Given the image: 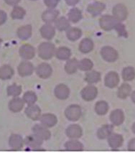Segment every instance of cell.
<instances>
[{
  "instance_id": "cell-46",
  "label": "cell",
  "mask_w": 135,
  "mask_h": 153,
  "mask_svg": "<svg viewBox=\"0 0 135 153\" xmlns=\"http://www.w3.org/2000/svg\"><path fill=\"white\" fill-rule=\"evenodd\" d=\"M4 2L10 6H16L20 2L21 0H4Z\"/></svg>"
},
{
  "instance_id": "cell-21",
  "label": "cell",
  "mask_w": 135,
  "mask_h": 153,
  "mask_svg": "<svg viewBox=\"0 0 135 153\" xmlns=\"http://www.w3.org/2000/svg\"><path fill=\"white\" fill-rule=\"evenodd\" d=\"M105 4L101 2V1H96L88 4V7H87V11L93 17H96V16L101 15V12L105 10Z\"/></svg>"
},
{
  "instance_id": "cell-26",
  "label": "cell",
  "mask_w": 135,
  "mask_h": 153,
  "mask_svg": "<svg viewBox=\"0 0 135 153\" xmlns=\"http://www.w3.org/2000/svg\"><path fill=\"white\" fill-rule=\"evenodd\" d=\"M33 34V27L30 25H23L18 28L17 31V35L20 40H27L30 38Z\"/></svg>"
},
{
  "instance_id": "cell-40",
  "label": "cell",
  "mask_w": 135,
  "mask_h": 153,
  "mask_svg": "<svg viewBox=\"0 0 135 153\" xmlns=\"http://www.w3.org/2000/svg\"><path fill=\"white\" fill-rule=\"evenodd\" d=\"M22 99L24 101V103L27 105L34 104L38 101V96L36 95L35 92L28 91L23 94Z\"/></svg>"
},
{
  "instance_id": "cell-6",
  "label": "cell",
  "mask_w": 135,
  "mask_h": 153,
  "mask_svg": "<svg viewBox=\"0 0 135 153\" xmlns=\"http://www.w3.org/2000/svg\"><path fill=\"white\" fill-rule=\"evenodd\" d=\"M82 99L86 101H93L98 96V88L93 84H88L81 92Z\"/></svg>"
},
{
  "instance_id": "cell-16",
  "label": "cell",
  "mask_w": 135,
  "mask_h": 153,
  "mask_svg": "<svg viewBox=\"0 0 135 153\" xmlns=\"http://www.w3.org/2000/svg\"><path fill=\"white\" fill-rule=\"evenodd\" d=\"M109 118L111 124H113V126H120L124 123L125 120V115L123 110L117 108L111 112Z\"/></svg>"
},
{
  "instance_id": "cell-4",
  "label": "cell",
  "mask_w": 135,
  "mask_h": 153,
  "mask_svg": "<svg viewBox=\"0 0 135 153\" xmlns=\"http://www.w3.org/2000/svg\"><path fill=\"white\" fill-rule=\"evenodd\" d=\"M101 56L105 61L113 63L119 58V53L113 48L110 46H104L101 50Z\"/></svg>"
},
{
  "instance_id": "cell-47",
  "label": "cell",
  "mask_w": 135,
  "mask_h": 153,
  "mask_svg": "<svg viewBox=\"0 0 135 153\" xmlns=\"http://www.w3.org/2000/svg\"><path fill=\"white\" fill-rule=\"evenodd\" d=\"M65 3L69 6H75L79 2L80 0H65Z\"/></svg>"
},
{
  "instance_id": "cell-45",
  "label": "cell",
  "mask_w": 135,
  "mask_h": 153,
  "mask_svg": "<svg viewBox=\"0 0 135 153\" xmlns=\"http://www.w3.org/2000/svg\"><path fill=\"white\" fill-rule=\"evenodd\" d=\"M127 148L129 151L135 152V138H133L129 140V142H128Z\"/></svg>"
},
{
  "instance_id": "cell-50",
  "label": "cell",
  "mask_w": 135,
  "mask_h": 153,
  "mask_svg": "<svg viewBox=\"0 0 135 153\" xmlns=\"http://www.w3.org/2000/svg\"><path fill=\"white\" fill-rule=\"evenodd\" d=\"M1 43H2V40H1V38H0V47H1Z\"/></svg>"
},
{
  "instance_id": "cell-24",
  "label": "cell",
  "mask_w": 135,
  "mask_h": 153,
  "mask_svg": "<svg viewBox=\"0 0 135 153\" xmlns=\"http://www.w3.org/2000/svg\"><path fill=\"white\" fill-rule=\"evenodd\" d=\"M113 124H104L97 130L96 135L99 140H106L113 133Z\"/></svg>"
},
{
  "instance_id": "cell-31",
  "label": "cell",
  "mask_w": 135,
  "mask_h": 153,
  "mask_svg": "<svg viewBox=\"0 0 135 153\" xmlns=\"http://www.w3.org/2000/svg\"><path fill=\"white\" fill-rule=\"evenodd\" d=\"M55 27L58 31H66L70 28V21L65 17H60L54 22Z\"/></svg>"
},
{
  "instance_id": "cell-37",
  "label": "cell",
  "mask_w": 135,
  "mask_h": 153,
  "mask_svg": "<svg viewBox=\"0 0 135 153\" xmlns=\"http://www.w3.org/2000/svg\"><path fill=\"white\" fill-rule=\"evenodd\" d=\"M122 79L124 81H131L135 79V69L131 66L124 68L122 73Z\"/></svg>"
},
{
  "instance_id": "cell-12",
  "label": "cell",
  "mask_w": 135,
  "mask_h": 153,
  "mask_svg": "<svg viewBox=\"0 0 135 153\" xmlns=\"http://www.w3.org/2000/svg\"><path fill=\"white\" fill-rule=\"evenodd\" d=\"M24 145V140L18 134H12L9 138V146L13 150H20Z\"/></svg>"
},
{
  "instance_id": "cell-8",
  "label": "cell",
  "mask_w": 135,
  "mask_h": 153,
  "mask_svg": "<svg viewBox=\"0 0 135 153\" xmlns=\"http://www.w3.org/2000/svg\"><path fill=\"white\" fill-rule=\"evenodd\" d=\"M35 71V68L31 62L28 60H24L19 64L17 67V72L21 77L31 76Z\"/></svg>"
},
{
  "instance_id": "cell-35",
  "label": "cell",
  "mask_w": 135,
  "mask_h": 153,
  "mask_svg": "<svg viewBox=\"0 0 135 153\" xmlns=\"http://www.w3.org/2000/svg\"><path fill=\"white\" fill-rule=\"evenodd\" d=\"M68 20L73 23L79 22L83 18L82 12L77 7H73L70 10L68 14Z\"/></svg>"
},
{
  "instance_id": "cell-11",
  "label": "cell",
  "mask_w": 135,
  "mask_h": 153,
  "mask_svg": "<svg viewBox=\"0 0 135 153\" xmlns=\"http://www.w3.org/2000/svg\"><path fill=\"white\" fill-rule=\"evenodd\" d=\"M49 128L45 127L42 124H35L32 129L33 134H36L39 137L41 138L43 141H47L50 139L51 133L49 130Z\"/></svg>"
},
{
  "instance_id": "cell-38",
  "label": "cell",
  "mask_w": 135,
  "mask_h": 153,
  "mask_svg": "<svg viewBox=\"0 0 135 153\" xmlns=\"http://www.w3.org/2000/svg\"><path fill=\"white\" fill-rule=\"evenodd\" d=\"M22 86L13 83V84L10 85L7 88V93L9 97H18L21 94H22Z\"/></svg>"
},
{
  "instance_id": "cell-17",
  "label": "cell",
  "mask_w": 135,
  "mask_h": 153,
  "mask_svg": "<svg viewBox=\"0 0 135 153\" xmlns=\"http://www.w3.org/2000/svg\"><path fill=\"white\" fill-rule=\"evenodd\" d=\"M108 144L112 149L120 148L124 144V137L122 134L117 133H112L108 137Z\"/></svg>"
},
{
  "instance_id": "cell-19",
  "label": "cell",
  "mask_w": 135,
  "mask_h": 153,
  "mask_svg": "<svg viewBox=\"0 0 135 153\" xmlns=\"http://www.w3.org/2000/svg\"><path fill=\"white\" fill-rule=\"evenodd\" d=\"M24 104L25 103L22 98H19V97H13L9 101L8 108L13 113H19L23 109Z\"/></svg>"
},
{
  "instance_id": "cell-18",
  "label": "cell",
  "mask_w": 135,
  "mask_h": 153,
  "mask_svg": "<svg viewBox=\"0 0 135 153\" xmlns=\"http://www.w3.org/2000/svg\"><path fill=\"white\" fill-rule=\"evenodd\" d=\"M65 134L69 139H79L83 135V129L79 124H71L65 129Z\"/></svg>"
},
{
  "instance_id": "cell-36",
  "label": "cell",
  "mask_w": 135,
  "mask_h": 153,
  "mask_svg": "<svg viewBox=\"0 0 135 153\" xmlns=\"http://www.w3.org/2000/svg\"><path fill=\"white\" fill-rule=\"evenodd\" d=\"M82 36V31L79 28L71 27L66 30V37L70 41H76Z\"/></svg>"
},
{
  "instance_id": "cell-42",
  "label": "cell",
  "mask_w": 135,
  "mask_h": 153,
  "mask_svg": "<svg viewBox=\"0 0 135 153\" xmlns=\"http://www.w3.org/2000/svg\"><path fill=\"white\" fill-rule=\"evenodd\" d=\"M114 30L117 32V33H118L119 36V37H127L128 34H127V30H126L125 26H124L121 22H118V24L116 25V27H115Z\"/></svg>"
},
{
  "instance_id": "cell-2",
  "label": "cell",
  "mask_w": 135,
  "mask_h": 153,
  "mask_svg": "<svg viewBox=\"0 0 135 153\" xmlns=\"http://www.w3.org/2000/svg\"><path fill=\"white\" fill-rule=\"evenodd\" d=\"M65 116L70 122H76L82 116V109L78 104H71L65 110Z\"/></svg>"
},
{
  "instance_id": "cell-7",
  "label": "cell",
  "mask_w": 135,
  "mask_h": 153,
  "mask_svg": "<svg viewBox=\"0 0 135 153\" xmlns=\"http://www.w3.org/2000/svg\"><path fill=\"white\" fill-rule=\"evenodd\" d=\"M112 14L119 22H122L127 18L128 10L124 4H117L112 9Z\"/></svg>"
},
{
  "instance_id": "cell-29",
  "label": "cell",
  "mask_w": 135,
  "mask_h": 153,
  "mask_svg": "<svg viewBox=\"0 0 135 153\" xmlns=\"http://www.w3.org/2000/svg\"><path fill=\"white\" fill-rule=\"evenodd\" d=\"M131 92L132 90L130 85L127 83H124L119 87L117 91V97L121 99H126L131 96Z\"/></svg>"
},
{
  "instance_id": "cell-39",
  "label": "cell",
  "mask_w": 135,
  "mask_h": 153,
  "mask_svg": "<svg viewBox=\"0 0 135 153\" xmlns=\"http://www.w3.org/2000/svg\"><path fill=\"white\" fill-rule=\"evenodd\" d=\"M26 15V10L20 6L16 5L11 12V17L13 19H22Z\"/></svg>"
},
{
  "instance_id": "cell-15",
  "label": "cell",
  "mask_w": 135,
  "mask_h": 153,
  "mask_svg": "<svg viewBox=\"0 0 135 153\" xmlns=\"http://www.w3.org/2000/svg\"><path fill=\"white\" fill-rule=\"evenodd\" d=\"M59 14V11L56 10V8H48L42 13V19L46 24H52L56 22V19L58 18Z\"/></svg>"
},
{
  "instance_id": "cell-1",
  "label": "cell",
  "mask_w": 135,
  "mask_h": 153,
  "mask_svg": "<svg viewBox=\"0 0 135 153\" xmlns=\"http://www.w3.org/2000/svg\"><path fill=\"white\" fill-rule=\"evenodd\" d=\"M56 51L55 45L50 42H42L38 48V56L42 60L51 59L56 54Z\"/></svg>"
},
{
  "instance_id": "cell-27",
  "label": "cell",
  "mask_w": 135,
  "mask_h": 153,
  "mask_svg": "<svg viewBox=\"0 0 135 153\" xmlns=\"http://www.w3.org/2000/svg\"><path fill=\"white\" fill-rule=\"evenodd\" d=\"M85 81L88 83V84H94V83H99L101 81V74L96 71L90 70L87 71L85 75Z\"/></svg>"
},
{
  "instance_id": "cell-49",
  "label": "cell",
  "mask_w": 135,
  "mask_h": 153,
  "mask_svg": "<svg viewBox=\"0 0 135 153\" xmlns=\"http://www.w3.org/2000/svg\"><path fill=\"white\" fill-rule=\"evenodd\" d=\"M131 130H132L133 133L135 134V122L132 124V127H131Z\"/></svg>"
},
{
  "instance_id": "cell-43",
  "label": "cell",
  "mask_w": 135,
  "mask_h": 153,
  "mask_svg": "<svg viewBox=\"0 0 135 153\" xmlns=\"http://www.w3.org/2000/svg\"><path fill=\"white\" fill-rule=\"evenodd\" d=\"M60 0H44V3L48 8L54 9L57 7Z\"/></svg>"
},
{
  "instance_id": "cell-22",
  "label": "cell",
  "mask_w": 135,
  "mask_h": 153,
  "mask_svg": "<svg viewBox=\"0 0 135 153\" xmlns=\"http://www.w3.org/2000/svg\"><path fill=\"white\" fill-rule=\"evenodd\" d=\"M40 122L43 126L47 128H52L58 123V118L55 114L47 113L42 114L40 119Z\"/></svg>"
},
{
  "instance_id": "cell-51",
  "label": "cell",
  "mask_w": 135,
  "mask_h": 153,
  "mask_svg": "<svg viewBox=\"0 0 135 153\" xmlns=\"http://www.w3.org/2000/svg\"><path fill=\"white\" fill-rule=\"evenodd\" d=\"M31 1H37V0H31Z\"/></svg>"
},
{
  "instance_id": "cell-48",
  "label": "cell",
  "mask_w": 135,
  "mask_h": 153,
  "mask_svg": "<svg viewBox=\"0 0 135 153\" xmlns=\"http://www.w3.org/2000/svg\"><path fill=\"white\" fill-rule=\"evenodd\" d=\"M131 101H132V102L135 104V91H134L133 92H131Z\"/></svg>"
},
{
  "instance_id": "cell-32",
  "label": "cell",
  "mask_w": 135,
  "mask_h": 153,
  "mask_svg": "<svg viewBox=\"0 0 135 153\" xmlns=\"http://www.w3.org/2000/svg\"><path fill=\"white\" fill-rule=\"evenodd\" d=\"M55 56L58 60H68L70 59V56H71V51L68 48L60 47L59 48L56 50Z\"/></svg>"
},
{
  "instance_id": "cell-13",
  "label": "cell",
  "mask_w": 135,
  "mask_h": 153,
  "mask_svg": "<svg viewBox=\"0 0 135 153\" xmlns=\"http://www.w3.org/2000/svg\"><path fill=\"white\" fill-rule=\"evenodd\" d=\"M120 81L119 74L115 71H110L106 75L104 79V84L109 88H114L118 86Z\"/></svg>"
},
{
  "instance_id": "cell-9",
  "label": "cell",
  "mask_w": 135,
  "mask_h": 153,
  "mask_svg": "<svg viewBox=\"0 0 135 153\" xmlns=\"http://www.w3.org/2000/svg\"><path fill=\"white\" fill-rule=\"evenodd\" d=\"M24 113L28 118L33 121L39 120L42 116L41 109L35 104L27 105L24 110Z\"/></svg>"
},
{
  "instance_id": "cell-41",
  "label": "cell",
  "mask_w": 135,
  "mask_h": 153,
  "mask_svg": "<svg viewBox=\"0 0 135 153\" xmlns=\"http://www.w3.org/2000/svg\"><path fill=\"white\" fill-rule=\"evenodd\" d=\"M93 67V63L92 60L88 58H83L79 61V69L82 71H88L92 70Z\"/></svg>"
},
{
  "instance_id": "cell-30",
  "label": "cell",
  "mask_w": 135,
  "mask_h": 153,
  "mask_svg": "<svg viewBox=\"0 0 135 153\" xmlns=\"http://www.w3.org/2000/svg\"><path fill=\"white\" fill-rule=\"evenodd\" d=\"M94 47L93 42L90 38H84L79 44V51L82 53H88L93 51Z\"/></svg>"
},
{
  "instance_id": "cell-44",
  "label": "cell",
  "mask_w": 135,
  "mask_h": 153,
  "mask_svg": "<svg viewBox=\"0 0 135 153\" xmlns=\"http://www.w3.org/2000/svg\"><path fill=\"white\" fill-rule=\"evenodd\" d=\"M7 19V15L4 10H0V26L4 25Z\"/></svg>"
},
{
  "instance_id": "cell-23",
  "label": "cell",
  "mask_w": 135,
  "mask_h": 153,
  "mask_svg": "<svg viewBox=\"0 0 135 153\" xmlns=\"http://www.w3.org/2000/svg\"><path fill=\"white\" fill-rule=\"evenodd\" d=\"M65 148L70 152H80L84 149V146L77 139H70L65 143Z\"/></svg>"
},
{
  "instance_id": "cell-33",
  "label": "cell",
  "mask_w": 135,
  "mask_h": 153,
  "mask_svg": "<svg viewBox=\"0 0 135 153\" xmlns=\"http://www.w3.org/2000/svg\"><path fill=\"white\" fill-rule=\"evenodd\" d=\"M94 109L98 115L104 116L109 111V106L106 101H99L96 104Z\"/></svg>"
},
{
  "instance_id": "cell-34",
  "label": "cell",
  "mask_w": 135,
  "mask_h": 153,
  "mask_svg": "<svg viewBox=\"0 0 135 153\" xmlns=\"http://www.w3.org/2000/svg\"><path fill=\"white\" fill-rule=\"evenodd\" d=\"M79 69V60L76 58H71L67 60L65 65V71L68 74H73Z\"/></svg>"
},
{
  "instance_id": "cell-10",
  "label": "cell",
  "mask_w": 135,
  "mask_h": 153,
  "mask_svg": "<svg viewBox=\"0 0 135 153\" xmlns=\"http://www.w3.org/2000/svg\"><path fill=\"white\" fill-rule=\"evenodd\" d=\"M37 76L40 79H47L51 76L53 74V69L50 65L47 63H42L37 66L35 69Z\"/></svg>"
},
{
  "instance_id": "cell-3",
  "label": "cell",
  "mask_w": 135,
  "mask_h": 153,
  "mask_svg": "<svg viewBox=\"0 0 135 153\" xmlns=\"http://www.w3.org/2000/svg\"><path fill=\"white\" fill-rule=\"evenodd\" d=\"M119 21L113 15H103L99 19L101 28L105 31H111L115 29Z\"/></svg>"
},
{
  "instance_id": "cell-5",
  "label": "cell",
  "mask_w": 135,
  "mask_h": 153,
  "mask_svg": "<svg viewBox=\"0 0 135 153\" xmlns=\"http://www.w3.org/2000/svg\"><path fill=\"white\" fill-rule=\"evenodd\" d=\"M43 142L44 141L41 138H40L33 133V134L26 137V138L24 139V145L27 146L28 149H31V150L40 149L42 145L43 144Z\"/></svg>"
},
{
  "instance_id": "cell-14",
  "label": "cell",
  "mask_w": 135,
  "mask_h": 153,
  "mask_svg": "<svg viewBox=\"0 0 135 153\" xmlns=\"http://www.w3.org/2000/svg\"><path fill=\"white\" fill-rule=\"evenodd\" d=\"M19 54L24 60H31L35 56V49L30 44H24L19 48Z\"/></svg>"
},
{
  "instance_id": "cell-28",
  "label": "cell",
  "mask_w": 135,
  "mask_h": 153,
  "mask_svg": "<svg viewBox=\"0 0 135 153\" xmlns=\"http://www.w3.org/2000/svg\"><path fill=\"white\" fill-rule=\"evenodd\" d=\"M15 74L14 69L10 65H3L0 67V79L3 81L10 80Z\"/></svg>"
},
{
  "instance_id": "cell-25",
  "label": "cell",
  "mask_w": 135,
  "mask_h": 153,
  "mask_svg": "<svg viewBox=\"0 0 135 153\" xmlns=\"http://www.w3.org/2000/svg\"><path fill=\"white\" fill-rule=\"evenodd\" d=\"M40 34L45 40H52L56 35V27L51 24H45L40 28Z\"/></svg>"
},
{
  "instance_id": "cell-20",
  "label": "cell",
  "mask_w": 135,
  "mask_h": 153,
  "mask_svg": "<svg viewBox=\"0 0 135 153\" xmlns=\"http://www.w3.org/2000/svg\"><path fill=\"white\" fill-rule=\"evenodd\" d=\"M55 97L59 100H65L70 96V89L65 84L60 83L54 89Z\"/></svg>"
}]
</instances>
